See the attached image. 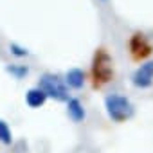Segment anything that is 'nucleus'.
<instances>
[{"mask_svg":"<svg viewBox=\"0 0 153 153\" xmlns=\"http://www.w3.org/2000/svg\"><path fill=\"white\" fill-rule=\"evenodd\" d=\"M105 110L108 119L114 123H126L135 115L133 103L123 94H108L105 97Z\"/></svg>","mask_w":153,"mask_h":153,"instance_id":"obj_2","label":"nucleus"},{"mask_svg":"<svg viewBox=\"0 0 153 153\" xmlns=\"http://www.w3.org/2000/svg\"><path fill=\"white\" fill-rule=\"evenodd\" d=\"M114 79V59L106 49H97L92 58V85L101 88Z\"/></svg>","mask_w":153,"mask_h":153,"instance_id":"obj_1","label":"nucleus"},{"mask_svg":"<svg viewBox=\"0 0 153 153\" xmlns=\"http://www.w3.org/2000/svg\"><path fill=\"white\" fill-rule=\"evenodd\" d=\"M103 2H106V0H103Z\"/></svg>","mask_w":153,"mask_h":153,"instance_id":"obj_12","label":"nucleus"},{"mask_svg":"<svg viewBox=\"0 0 153 153\" xmlns=\"http://www.w3.org/2000/svg\"><path fill=\"white\" fill-rule=\"evenodd\" d=\"M6 72L11 74L15 79H24L29 74V67L22 65V63H9V65H6Z\"/></svg>","mask_w":153,"mask_h":153,"instance_id":"obj_9","label":"nucleus"},{"mask_svg":"<svg viewBox=\"0 0 153 153\" xmlns=\"http://www.w3.org/2000/svg\"><path fill=\"white\" fill-rule=\"evenodd\" d=\"M25 103H27L29 108H42L47 103V96L38 87H33L25 92Z\"/></svg>","mask_w":153,"mask_h":153,"instance_id":"obj_8","label":"nucleus"},{"mask_svg":"<svg viewBox=\"0 0 153 153\" xmlns=\"http://www.w3.org/2000/svg\"><path fill=\"white\" fill-rule=\"evenodd\" d=\"M38 88L43 90V94L47 96V99H54L59 103H67L68 101V87L65 85V81L56 74H43L38 79Z\"/></svg>","mask_w":153,"mask_h":153,"instance_id":"obj_3","label":"nucleus"},{"mask_svg":"<svg viewBox=\"0 0 153 153\" xmlns=\"http://www.w3.org/2000/svg\"><path fill=\"white\" fill-rule=\"evenodd\" d=\"M128 49L135 59H144L153 52V45L144 33H133L128 42Z\"/></svg>","mask_w":153,"mask_h":153,"instance_id":"obj_4","label":"nucleus"},{"mask_svg":"<svg viewBox=\"0 0 153 153\" xmlns=\"http://www.w3.org/2000/svg\"><path fill=\"white\" fill-rule=\"evenodd\" d=\"M0 142H2L4 146H11L13 144V131L9 128V124L0 119Z\"/></svg>","mask_w":153,"mask_h":153,"instance_id":"obj_10","label":"nucleus"},{"mask_svg":"<svg viewBox=\"0 0 153 153\" xmlns=\"http://www.w3.org/2000/svg\"><path fill=\"white\" fill-rule=\"evenodd\" d=\"M65 85L68 87V88H72V90H81L83 88V85H85V81H87V76H85V72H83V68H79V67H72V68H68L67 72H65Z\"/></svg>","mask_w":153,"mask_h":153,"instance_id":"obj_6","label":"nucleus"},{"mask_svg":"<svg viewBox=\"0 0 153 153\" xmlns=\"http://www.w3.org/2000/svg\"><path fill=\"white\" fill-rule=\"evenodd\" d=\"M67 115L74 123H83L87 119V110H85L83 103L78 97H68V101H67Z\"/></svg>","mask_w":153,"mask_h":153,"instance_id":"obj_7","label":"nucleus"},{"mask_svg":"<svg viewBox=\"0 0 153 153\" xmlns=\"http://www.w3.org/2000/svg\"><path fill=\"white\" fill-rule=\"evenodd\" d=\"M131 85L140 90H146L153 85V59L135 68V72L131 74Z\"/></svg>","mask_w":153,"mask_h":153,"instance_id":"obj_5","label":"nucleus"},{"mask_svg":"<svg viewBox=\"0 0 153 153\" xmlns=\"http://www.w3.org/2000/svg\"><path fill=\"white\" fill-rule=\"evenodd\" d=\"M9 52L15 56V58H27L31 52H29V49H25V47H22L20 43H9Z\"/></svg>","mask_w":153,"mask_h":153,"instance_id":"obj_11","label":"nucleus"}]
</instances>
